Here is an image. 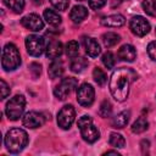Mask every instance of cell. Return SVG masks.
Wrapping results in <instances>:
<instances>
[{
    "mask_svg": "<svg viewBox=\"0 0 156 156\" xmlns=\"http://www.w3.org/2000/svg\"><path fill=\"white\" fill-rule=\"evenodd\" d=\"M0 89H1V99L4 100L10 95V88H9V85L6 84V82L4 79L0 80Z\"/></svg>",
    "mask_w": 156,
    "mask_h": 156,
    "instance_id": "d6a6232c",
    "label": "cell"
},
{
    "mask_svg": "<svg viewBox=\"0 0 156 156\" xmlns=\"http://www.w3.org/2000/svg\"><path fill=\"white\" fill-rule=\"evenodd\" d=\"M77 1H84V0H77Z\"/></svg>",
    "mask_w": 156,
    "mask_h": 156,
    "instance_id": "ab89813d",
    "label": "cell"
},
{
    "mask_svg": "<svg viewBox=\"0 0 156 156\" xmlns=\"http://www.w3.org/2000/svg\"><path fill=\"white\" fill-rule=\"evenodd\" d=\"M147 54L152 61H156V41H151L147 45Z\"/></svg>",
    "mask_w": 156,
    "mask_h": 156,
    "instance_id": "e575fe53",
    "label": "cell"
},
{
    "mask_svg": "<svg viewBox=\"0 0 156 156\" xmlns=\"http://www.w3.org/2000/svg\"><path fill=\"white\" fill-rule=\"evenodd\" d=\"M149 145H150L149 140H143V141H141V150H143V152L145 151V147L149 149Z\"/></svg>",
    "mask_w": 156,
    "mask_h": 156,
    "instance_id": "8d00e7d4",
    "label": "cell"
},
{
    "mask_svg": "<svg viewBox=\"0 0 156 156\" xmlns=\"http://www.w3.org/2000/svg\"><path fill=\"white\" fill-rule=\"evenodd\" d=\"M21 23H22V26L24 28H27L29 30H33V32H39V30H41L44 28L43 20L35 13H29V15L22 17Z\"/></svg>",
    "mask_w": 156,
    "mask_h": 156,
    "instance_id": "8fae6325",
    "label": "cell"
},
{
    "mask_svg": "<svg viewBox=\"0 0 156 156\" xmlns=\"http://www.w3.org/2000/svg\"><path fill=\"white\" fill-rule=\"evenodd\" d=\"M63 69H65V68H63V62H62L61 60L55 58V60L51 62V65L49 66V69H48L49 77H50L51 79L58 78V77H61V76H62Z\"/></svg>",
    "mask_w": 156,
    "mask_h": 156,
    "instance_id": "ac0fdd59",
    "label": "cell"
},
{
    "mask_svg": "<svg viewBox=\"0 0 156 156\" xmlns=\"http://www.w3.org/2000/svg\"><path fill=\"white\" fill-rule=\"evenodd\" d=\"M149 128V123L144 118V117H139L132 126V132L133 133H136V134H140L143 132H145L146 129Z\"/></svg>",
    "mask_w": 156,
    "mask_h": 156,
    "instance_id": "603a6c76",
    "label": "cell"
},
{
    "mask_svg": "<svg viewBox=\"0 0 156 156\" xmlns=\"http://www.w3.org/2000/svg\"><path fill=\"white\" fill-rule=\"evenodd\" d=\"M44 18L46 20V22L51 26H58L61 23V16L54 11V10H50V9H46L44 11Z\"/></svg>",
    "mask_w": 156,
    "mask_h": 156,
    "instance_id": "7402d4cb",
    "label": "cell"
},
{
    "mask_svg": "<svg viewBox=\"0 0 156 156\" xmlns=\"http://www.w3.org/2000/svg\"><path fill=\"white\" fill-rule=\"evenodd\" d=\"M106 2H107V0H89V6L93 10H99L102 6H105Z\"/></svg>",
    "mask_w": 156,
    "mask_h": 156,
    "instance_id": "836d02e7",
    "label": "cell"
},
{
    "mask_svg": "<svg viewBox=\"0 0 156 156\" xmlns=\"http://www.w3.org/2000/svg\"><path fill=\"white\" fill-rule=\"evenodd\" d=\"M101 23L105 26V27H112V28H117V27H121L126 23V20L122 15L119 13H116V15H110V16H106L101 20Z\"/></svg>",
    "mask_w": 156,
    "mask_h": 156,
    "instance_id": "2e32d148",
    "label": "cell"
},
{
    "mask_svg": "<svg viewBox=\"0 0 156 156\" xmlns=\"http://www.w3.org/2000/svg\"><path fill=\"white\" fill-rule=\"evenodd\" d=\"M22 123L24 127L34 129V128H39L45 123V117L43 113L37 112V111H29L23 116Z\"/></svg>",
    "mask_w": 156,
    "mask_h": 156,
    "instance_id": "30bf717a",
    "label": "cell"
},
{
    "mask_svg": "<svg viewBox=\"0 0 156 156\" xmlns=\"http://www.w3.org/2000/svg\"><path fill=\"white\" fill-rule=\"evenodd\" d=\"M136 74L130 68H117L113 71L110 78V91L115 100L122 102L128 98L129 94V87L133 80H135Z\"/></svg>",
    "mask_w": 156,
    "mask_h": 156,
    "instance_id": "6da1fadb",
    "label": "cell"
},
{
    "mask_svg": "<svg viewBox=\"0 0 156 156\" xmlns=\"http://www.w3.org/2000/svg\"><path fill=\"white\" fill-rule=\"evenodd\" d=\"M104 155H105V156H107V155H116V156H119V154H118L117 151H112V150H110V151H106Z\"/></svg>",
    "mask_w": 156,
    "mask_h": 156,
    "instance_id": "74e56055",
    "label": "cell"
},
{
    "mask_svg": "<svg viewBox=\"0 0 156 156\" xmlns=\"http://www.w3.org/2000/svg\"><path fill=\"white\" fill-rule=\"evenodd\" d=\"M108 141H110V145L115 146V147H124V145H126L124 138L118 133H111Z\"/></svg>",
    "mask_w": 156,
    "mask_h": 156,
    "instance_id": "4316f807",
    "label": "cell"
},
{
    "mask_svg": "<svg viewBox=\"0 0 156 156\" xmlns=\"http://www.w3.org/2000/svg\"><path fill=\"white\" fill-rule=\"evenodd\" d=\"M26 107V99L23 95H15L10 99V101L6 104L5 113L10 121H17Z\"/></svg>",
    "mask_w": 156,
    "mask_h": 156,
    "instance_id": "277c9868",
    "label": "cell"
},
{
    "mask_svg": "<svg viewBox=\"0 0 156 156\" xmlns=\"http://www.w3.org/2000/svg\"><path fill=\"white\" fill-rule=\"evenodd\" d=\"M29 71H30L33 78H38L40 76V73H41V66L39 63H37V62H32L29 65Z\"/></svg>",
    "mask_w": 156,
    "mask_h": 156,
    "instance_id": "1f68e13d",
    "label": "cell"
},
{
    "mask_svg": "<svg viewBox=\"0 0 156 156\" xmlns=\"http://www.w3.org/2000/svg\"><path fill=\"white\" fill-rule=\"evenodd\" d=\"M45 52H46V56L49 58H57L58 56H61V54L63 52V48H62L61 41L56 40V39L50 40L49 44L46 45Z\"/></svg>",
    "mask_w": 156,
    "mask_h": 156,
    "instance_id": "9a60e30c",
    "label": "cell"
},
{
    "mask_svg": "<svg viewBox=\"0 0 156 156\" xmlns=\"http://www.w3.org/2000/svg\"><path fill=\"white\" fill-rule=\"evenodd\" d=\"M119 1H127V0H119Z\"/></svg>",
    "mask_w": 156,
    "mask_h": 156,
    "instance_id": "60d3db41",
    "label": "cell"
},
{
    "mask_svg": "<svg viewBox=\"0 0 156 156\" xmlns=\"http://www.w3.org/2000/svg\"><path fill=\"white\" fill-rule=\"evenodd\" d=\"M21 65V55L16 45L9 43L2 49L1 66L5 71H15Z\"/></svg>",
    "mask_w": 156,
    "mask_h": 156,
    "instance_id": "3957f363",
    "label": "cell"
},
{
    "mask_svg": "<svg viewBox=\"0 0 156 156\" xmlns=\"http://www.w3.org/2000/svg\"><path fill=\"white\" fill-rule=\"evenodd\" d=\"M76 87H77V79L73 77H68V78L62 79L60 84L56 85L54 94L58 100H65L74 90Z\"/></svg>",
    "mask_w": 156,
    "mask_h": 156,
    "instance_id": "52a82bcc",
    "label": "cell"
},
{
    "mask_svg": "<svg viewBox=\"0 0 156 156\" xmlns=\"http://www.w3.org/2000/svg\"><path fill=\"white\" fill-rule=\"evenodd\" d=\"M76 111L72 105H65L57 113V124L62 129H69L74 122Z\"/></svg>",
    "mask_w": 156,
    "mask_h": 156,
    "instance_id": "8992f818",
    "label": "cell"
},
{
    "mask_svg": "<svg viewBox=\"0 0 156 156\" xmlns=\"http://www.w3.org/2000/svg\"><path fill=\"white\" fill-rule=\"evenodd\" d=\"M89 123H93V119H91L89 116H82V117L78 119L77 126H78V128H82V127H84V126H87V124H89Z\"/></svg>",
    "mask_w": 156,
    "mask_h": 156,
    "instance_id": "d590c367",
    "label": "cell"
},
{
    "mask_svg": "<svg viewBox=\"0 0 156 156\" xmlns=\"http://www.w3.org/2000/svg\"><path fill=\"white\" fill-rule=\"evenodd\" d=\"M111 112H112V105H111V102L108 100L102 101V104L100 106V110H99L100 116L104 117V118H107V117L111 116Z\"/></svg>",
    "mask_w": 156,
    "mask_h": 156,
    "instance_id": "f1b7e54d",
    "label": "cell"
},
{
    "mask_svg": "<svg viewBox=\"0 0 156 156\" xmlns=\"http://www.w3.org/2000/svg\"><path fill=\"white\" fill-rule=\"evenodd\" d=\"M30 1H32L34 5H40V4L43 2V0H30Z\"/></svg>",
    "mask_w": 156,
    "mask_h": 156,
    "instance_id": "f35d334b",
    "label": "cell"
},
{
    "mask_svg": "<svg viewBox=\"0 0 156 156\" xmlns=\"http://www.w3.org/2000/svg\"><path fill=\"white\" fill-rule=\"evenodd\" d=\"M93 78H94V80L96 82V84L100 85V87L105 85V83H106V80H107L106 73H105L101 68H99V67L94 68V71H93Z\"/></svg>",
    "mask_w": 156,
    "mask_h": 156,
    "instance_id": "484cf974",
    "label": "cell"
},
{
    "mask_svg": "<svg viewBox=\"0 0 156 156\" xmlns=\"http://www.w3.org/2000/svg\"><path fill=\"white\" fill-rule=\"evenodd\" d=\"M129 28L136 37H144L150 32V23L143 16H134L129 22Z\"/></svg>",
    "mask_w": 156,
    "mask_h": 156,
    "instance_id": "9c48e42d",
    "label": "cell"
},
{
    "mask_svg": "<svg viewBox=\"0 0 156 156\" xmlns=\"http://www.w3.org/2000/svg\"><path fill=\"white\" fill-rule=\"evenodd\" d=\"M101 39H102V43H104V45H105L106 48H112V46H115L117 43H119L121 37H119L117 33L107 32V33L102 34Z\"/></svg>",
    "mask_w": 156,
    "mask_h": 156,
    "instance_id": "44dd1931",
    "label": "cell"
},
{
    "mask_svg": "<svg viewBox=\"0 0 156 156\" xmlns=\"http://www.w3.org/2000/svg\"><path fill=\"white\" fill-rule=\"evenodd\" d=\"M69 17L74 23H80L88 17V10L82 5L74 6L69 12Z\"/></svg>",
    "mask_w": 156,
    "mask_h": 156,
    "instance_id": "e0dca14e",
    "label": "cell"
},
{
    "mask_svg": "<svg viewBox=\"0 0 156 156\" xmlns=\"http://www.w3.org/2000/svg\"><path fill=\"white\" fill-rule=\"evenodd\" d=\"M4 4L15 13H21L24 7V0H4Z\"/></svg>",
    "mask_w": 156,
    "mask_h": 156,
    "instance_id": "cb8c5ba5",
    "label": "cell"
},
{
    "mask_svg": "<svg viewBox=\"0 0 156 156\" xmlns=\"http://www.w3.org/2000/svg\"><path fill=\"white\" fill-rule=\"evenodd\" d=\"M87 66H88V60L84 58V57H78V56H76V57H73V60H72V62H71V69H72V72H74V73H80V72H83V71L87 68Z\"/></svg>",
    "mask_w": 156,
    "mask_h": 156,
    "instance_id": "ffe728a7",
    "label": "cell"
},
{
    "mask_svg": "<svg viewBox=\"0 0 156 156\" xmlns=\"http://www.w3.org/2000/svg\"><path fill=\"white\" fill-rule=\"evenodd\" d=\"M78 52H79V45L76 40H71L66 44V55L71 58L78 56Z\"/></svg>",
    "mask_w": 156,
    "mask_h": 156,
    "instance_id": "d4e9b609",
    "label": "cell"
},
{
    "mask_svg": "<svg viewBox=\"0 0 156 156\" xmlns=\"http://www.w3.org/2000/svg\"><path fill=\"white\" fill-rule=\"evenodd\" d=\"M118 58L122 61H127V62H133L136 57V51L135 48L130 44H124L118 49Z\"/></svg>",
    "mask_w": 156,
    "mask_h": 156,
    "instance_id": "4fadbf2b",
    "label": "cell"
},
{
    "mask_svg": "<svg viewBox=\"0 0 156 156\" xmlns=\"http://www.w3.org/2000/svg\"><path fill=\"white\" fill-rule=\"evenodd\" d=\"M83 45H84L85 52H87L88 56H90V57H96V56L101 52L100 45H99V43H98L94 38L84 37V38H83Z\"/></svg>",
    "mask_w": 156,
    "mask_h": 156,
    "instance_id": "5bb4252c",
    "label": "cell"
},
{
    "mask_svg": "<svg viewBox=\"0 0 156 156\" xmlns=\"http://www.w3.org/2000/svg\"><path fill=\"white\" fill-rule=\"evenodd\" d=\"M28 144V134L21 128H12L5 135V146L11 154L21 152Z\"/></svg>",
    "mask_w": 156,
    "mask_h": 156,
    "instance_id": "7a4b0ae2",
    "label": "cell"
},
{
    "mask_svg": "<svg viewBox=\"0 0 156 156\" xmlns=\"http://www.w3.org/2000/svg\"><path fill=\"white\" fill-rule=\"evenodd\" d=\"M94 96H95L94 88L88 83L80 84L79 88L77 89V101L84 107H89L94 102Z\"/></svg>",
    "mask_w": 156,
    "mask_h": 156,
    "instance_id": "ba28073f",
    "label": "cell"
},
{
    "mask_svg": "<svg viewBox=\"0 0 156 156\" xmlns=\"http://www.w3.org/2000/svg\"><path fill=\"white\" fill-rule=\"evenodd\" d=\"M129 117H130V112L129 111H122V112L117 113V116L113 118L112 126L115 128H123V127H126L128 124Z\"/></svg>",
    "mask_w": 156,
    "mask_h": 156,
    "instance_id": "d6986e66",
    "label": "cell"
},
{
    "mask_svg": "<svg viewBox=\"0 0 156 156\" xmlns=\"http://www.w3.org/2000/svg\"><path fill=\"white\" fill-rule=\"evenodd\" d=\"M79 129H80L82 138H83L87 143H89V144L95 143V141L99 139V136H100V133H99L98 128H96L93 123H89V124H87V126H84V127H82V128H79Z\"/></svg>",
    "mask_w": 156,
    "mask_h": 156,
    "instance_id": "7c38bea8",
    "label": "cell"
},
{
    "mask_svg": "<svg viewBox=\"0 0 156 156\" xmlns=\"http://www.w3.org/2000/svg\"><path fill=\"white\" fill-rule=\"evenodd\" d=\"M50 2L55 9L60 11H65L69 5V0H50Z\"/></svg>",
    "mask_w": 156,
    "mask_h": 156,
    "instance_id": "4dcf8cb0",
    "label": "cell"
},
{
    "mask_svg": "<svg viewBox=\"0 0 156 156\" xmlns=\"http://www.w3.org/2000/svg\"><path fill=\"white\" fill-rule=\"evenodd\" d=\"M141 6L147 15L156 17V0H144Z\"/></svg>",
    "mask_w": 156,
    "mask_h": 156,
    "instance_id": "83f0119b",
    "label": "cell"
},
{
    "mask_svg": "<svg viewBox=\"0 0 156 156\" xmlns=\"http://www.w3.org/2000/svg\"><path fill=\"white\" fill-rule=\"evenodd\" d=\"M26 48H27V52L30 55V56H40L44 50L46 49L45 48V41H44V38L39 37V35H28L26 38Z\"/></svg>",
    "mask_w": 156,
    "mask_h": 156,
    "instance_id": "5b68a950",
    "label": "cell"
},
{
    "mask_svg": "<svg viewBox=\"0 0 156 156\" xmlns=\"http://www.w3.org/2000/svg\"><path fill=\"white\" fill-rule=\"evenodd\" d=\"M102 63L107 67V68H112L113 66H115V63H116V60H115V56H113V54L112 52H110V51H107V52H105L104 55H102Z\"/></svg>",
    "mask_w": 156,
    "mask_h": 156,
    "instance_id": "f546056e",
    "label": "cell"
}]
</instances>
